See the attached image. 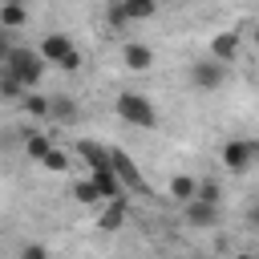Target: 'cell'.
Returning <instances> with one entry per match:
<instances>
[{
  "label": "cell",
  "mask_w": 259,
  "mask_h": 259,
  "mask_svg": "<svg viewBox=\"0 0 259 259\" xmlns=\"http://www.w3.org/2000/svg\"><path fill=\"white\" fill-rule=\"evenodd\" d=\"M113 109H117V117H121V121H130V125H138V130L158 125V109H154V105H150V97H146V93H138V89L117 93Z\"/></svg>",
  "instance_id": "obj_1"
},
{
  "label": "cell",
  "mask_w": 259,
  "mask_h": 259,
  "mask_svg": "<svg viewBox=\"0 0 259 259\" xmlns=\"http://www.w3.org/2000/svg\"><path fill=\"white\" fill-rule=\"evenodd\" d=\"M49 65H61L65 73H73V69H81V49L65 36V32H49L45 40H40V49H36Z\"/></svg>",
  "instance_id": "obj_2"
},
{
  "label": "cell",
  "mask_w": 259,
  "mask_h": 259,
  "mask_svg": "<svg viewBox=\"0 0 259 259\" xmlns=\"http://www.w3.org/2000/svg\"><path fill=\"white\" fill-rule=\"evenodd\" d=\"M4 69H8L24 89H32V85H40V77H45V57L32 53V49H12L8 61H4Z\"/></svg>",
  "instance_id": "obj_3"
},
{
  "label": "cell",
  "mask_w": 259,
  "mask_h": 259,
  "mask_svg": "<svg viewBox=\"0 0 259 259\" xmlns=\"http://www.w3.org/2000/svg\"><path fill=\"white\" fill-rule=\"evenodd\" d=\"M219 158H223V166H227L231 174H247V170L259 162V142H247V138H231V142H223Z\"/></svg>",
  "instance_id": "obj_4"
},
{
  "label": "cell",
  "mask_w": 259,
  "mask_h": 259,
  "mask_svg": "<svg viewBox=\"0 0 259 259\" xmlns=\"http://www.w3.org/2000/svg\"><path fill=\"white\" fill-rule=\"evenodd\" d=\"M223 81H227V65H223V61L202 57V61L190 65V85H194V89H206V93H210V89H219Z\"/></svg>",
  "instance_id": "obj_5"
},
{
  "label": "cell",
  "mask_w": 259,
  "mask_h": 259,
  "mask_svg": "<svg viewBox=\"0 0 259 259\" xmlns=\"http://www.w3.org/2000/svg\"><path fill=\"white\" fill-rule=\"evenodd\" d=\"M109 162H113V174L121 178V186H130V190H138V194H150V186H146L138 162H134L125 150H109Z\"/></svg>",
  "instance_id": "obj_6"
},
{
  "label": "cell",
  "mask_w": 259,
  "mask_h": 259,
  "mask_svg": "<svg viewBox=\"0 0 259 259\" xmlns=\"http://www.w3.org/2000/svg\"><path fill=\"white\" fill-rule=\"evenodd\" d=\"M182 206H186V223H190V227H198V231H206V227H214V223H219V202L190 198V202H182Z\"/></svg>",
  "instance_id": "obj_7"
},
{
  "label": "cell",
  "mask_w": 259,
  "mask_h": 259,
  "mask_svg": "<svg viewBox=\"0 0 259 259\" xmlns=\"http://www.w3.org/2000/svg\"><path fill=\"white\" fill-rule=\"evenodd\" d=\"M77 154L85 158L89 174H93V170H109V166H113V162H109V146H101V142H93V138H81V142H77Z\"/></svg>",
  "instance_id": "obj_8"
},
{
  "label": "cell",
  "mask_w": 259,
  "mask_h": 259,
  "mask_svg": "<svg viewBox=\"0 0 259 259\" xmlns=\"http://www.w3.org/2000/svg\"><path fill=\"white\" fill-rule=\"evenodd\" d=\"M125 214H130V206H125V194L121 198H109V202H101V214H97V227L109 235V231H117L121 223H125Z\"/></svg>",
  "instance_id": "obj_9"
},
{
  "label": "cell",
  "mask_w": 259,
  "mask_h": 259,
  "mask_svg": "<svg viewBox=\"0 0 259 259\" xmlns=\"http://www.w3.org/2000/svg\"><path fill=\"white\" fill-rule=\"evenodd\" d=\"M89 178H93V186H97L101 202H109V198H121V194H125V186H121V178L113 174V166H109V170H93Z\"/></svg>",
  "instance_id": "obj_10"
},
{
  "label": "cell",
  "mask_w": 259,
  "mask_h": 259,
  "mask_svg": "<svg viewBox=\"0 0 259 259\" xmlns=\"http://www.w3.org/2000/svg\"><path fill=\"white\" fill-rule=\"evenodd\" d=\"M121 61L134 69V73H146L150 65H154V53H150V45H138V40H125V49H121Z\"/></svg>",
  "instance_id": "obj_11"
},
{
  "label": "cell",
  "mask_w": 259,
  "mask_h": 259,
  "mask_svg": "<svg viewBox=\"0 0 259 259\" xmlns=\"http://www.w3.org/2000/svg\"><path fill=\"white\" fill-rule=\"evenodd\" d=\"M210 57L223 61V65H231V61L239 57V32H219V36L210 40Z\"/></svg>",
  "instance_id": "obj_12"
},
{
  "label": "cell",
  "mask_w": 259,
  "mask_h": 259,
  "mask_svg": "<svg viewBox=\"0 0 259 259\" xmlns=\"http://www.w3.org/2000/svg\"><path fill=\"white\" fill-rule=\"evenodd\" d=\"M158 0H121V12H125V20L130 24H142V20H154L158 16Z\"/></svg>",
  "instance_id": "obj_13"
},
{
  "label": "cell",
  "mask_w": 259,
  "mask_h": 259,
  "mask_svg": "<svg viewBox=\"0 0 259 259\" xmlns=\"http://www.w3.org/2000/svg\"><path fill=\"white\" fill-rule=\"evenodd\" d=\"M194 190H198V182H194L190 174H174V178H170V198H174V202H190Z\"/></svg>",
  "instance_id": "obj_14"
},
{
  "label": "cell",
  "mask_w": 259,
  "mask_h": 259,
  "mask_svg": "<svg viewBox=\"0 0 259 259\" xmlns=\"http://www.w3.org/2000/svg\"><path fill=\"white\" fill-rule=\"evenodd\" d=\"M24 93H28V89H24V85H20V81L0 65V101H20Z\"/></svg>",
  "instance_id": "obj_15"
},
{
  "label": "cell",
  "mask_w": 259,
  "mask_h": 259,
  "mask_svg": "<svg viewBox=\"0 0 259 259\" xmlns=\"http://www.w3.org/2000/svg\"><path fill=\"white\" fill-rule=\"evenodd\" d=\"M28 20V12H24V4H0V28L8 32V28H20Z\"/></svg>",
  "instance_id": "obj_16"
},
{
  "label": "cell",
  "mask_w": 259,
  "mask_h": 259,
  "mask_svg": "<svg viewBox=\"0 0 259 259\" xmlns=\"http://www.w3.org/2000/svg\"><path fill=\"white\" fill-rule=\"evenodd\" d=\"M49 150H53V142H49L45 134H28V138H24V154H28L32 162H45Z\"/></svg>",
  "instance_id": "obj_17"
},
{
  "label": "cell",
  "mask_w": 259,
  "mask_h": 259,
  "mask_svg": "<svg viewBox=\"0 0 259 259\" xmlns=\"http://www.w3.org/2000/svg\"><path fill=\"white\" fill-rule=\"evenodd\" d=\"M73 198H77V202H85V206H101V194H97L93 178H81V182H73Z\"/></svg>",
  "instance_id": "obj_18"
},
{
  "label": "cell",
  "mask_w": 259,
  "mask_h": 259,
  "mask_svg": "<svg viewBox=\"0 0 259 259\" xmlns=\"http://www.w3.org/2000/svg\"><path fill=\"white\" fill-rule=\"evenodd\" d=\"M20 109H24L28 117H49V97H40V93H24V97H20Z\"/></svg>",
  "instance_id": "obj_19"
},
{
  "label": "cell",
  "mask_w": 259,
  "mask_h": 259,
  "mask_svg": "<svg viewBox=\"0 0 259 259\" xmlns=\"http://www.w3.org/2000/svg\"><path fill=\"white\" fill-rule=\"evenodd\" d=\"M49 113L61 117V121H77V105L69 97H49Z\"/></svg>",
  "instance_id": "obj_20"
},
{
  "label": "cell",
  "mask_w": 259,
  "mask_h": 259,
  "mask_svg": "<svg viewBox=\"0 0 259 259\" xmlns=\"http://www.w3.org/2000/svg\"><path fill=\"white\" fill-rule=\"evenodd\" d=\"M40 166H45V170H53V174H65V170H69V154L53 146V150L45 154V162H40Z\"/></svg>",
  "instance_id": "obj_21"
},
{
  "label": "cell",
  "mask_w": 259,
  "mask_h": 259,
  "mask_svg": "<svg viewBox=\"0 0 259 259\" xmlns=\"http://www.w3.org/2000/svg\"><path fill=\"white\" fill-rule=\"evenodd\" d=\"M194 198H202V202H219V182H214V178H206V182H198V190H194Z\"/></svg>",
  "instance_id": "obj_22"
},
{
  "label": "cell",
  "mask_w": 259,
  "mask_h": 259,
  "mask_svg": "<svg viewBox=\"0 0 259 259\" xmlns=\"http://www.w3.org/2000/svg\"><path fill=\"white\" fill-rule=\"evenodd\" d=\"M105 16H109L113 28H130V20H125V12H121V0H109V12H105Z\"/></svg>",
  "instance_id": "obj_23"
},
{
  "label": "cell",
  "mask_w": 259,
  "mask_h": 259,
  "mask_svg": "<svg viewBox=\"0 0 259 259\" xmlns=\"http://www.w3.org/2000/svg\"><path fill=\"white\" fill-rule=\"evenodd\" d=\"M20 259H49V247L45 243H24L20 247Z\"/></svg>",
  "instance_id": "obj_24"
},
{
  "label": "cell",
  "mask_w": 259,
  "mask_h": 259,
  "mask_svg": "<svg viewBox=\"0 0 259 259\" xmlns=\"http://www.w3.org/2000/svg\"><path fill=\"white\" fill-rule=\"evenodd\" d=\"M247 223L259 231V202H251V206H247Z\"/></svg>",
  "instance_id": "obj_25"
},
{
  "label": "cell",
  "mask_w": 259,
  "mask_h": 259,
  "mask_svg": "<svg viewBox=\"0 0 259 259\" xmlns=\"http://www.w3.org/2000/svg\"><path fill=\"white\" fill-rule=\"evenodd\" d=\"M0 4H24V0H0Z\"/></svg>",
  "instance_id": "obj_26"
},
{
  "label": "cell",
  "mask_w": 259,
  "mask_h": 259,
  "mask_svg": "<svg viewBox=\"0 0 259 259\" xmlns=\"http://www.w3.org/2000/svg\"><path fill=\"white\" fill-rule=\"evenodd\" d=\"M235 259H259V255H235Z\"/></svg>",
  "instance_id": "obj_27"
},
{
  "label": "cell",
  "mask_w": 259,
  "mask_h": 259,
  "mask_svg": "<svg viewBox=\"0 0 259 259\" xmlns=\"http://www.w3.org/2000/svg\"><path fill=\"white\" fill-rule=\"evenodd\" d=\"M255 36H259V24H255Z\"/></svg>",
  "instance_id": "obj_28"
},
{
  "label": "cell",
  "mask_w": 259,
  "mask_h": 259,
  "mask_svg": "<svg viewBox=\"0 0 259 259\" xmlns=\"http://www.w3.org/2000/svg\"><path fill=\"white\" fill-rule=\"evenodd\" d=\"M0 36H4V28H0Z\"/></svg>",
  "instance_id": "obj_29"
}]
</instances>
